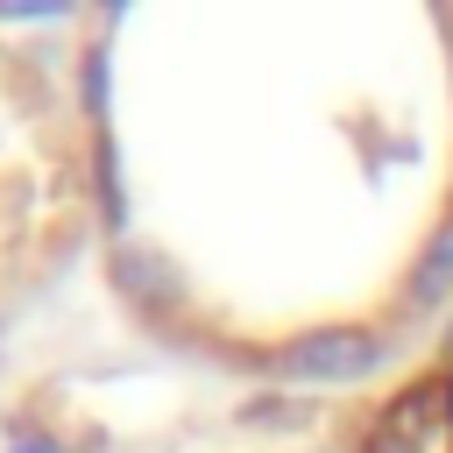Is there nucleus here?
<instances>
[{
	"label": "nucleus",
	"instance_id": "obj_2",
	"mask_svg": "<svg viewBox=\"0 0 453 453\" xmlns=\"http://www.w3.org/2000/svg\"><path fill=\"white\" fill-rule=\"evenodd\" d=\"M375 361H382V347H375L368 333H354V326H333V333H311V340H297V347L283 354V375H297V382H361Z\"/></svg>",
	"mask_w": 453,
	"mask_h": 453
},
{
	"label": "nucleus",
	"instance_id": "obj_3",
	"mask_svg": "<svg viewBox=\"0 0 453 453\" xmlns=\"http://www.w3.org/2000/svg\"><path fill=\"white\" fill-rule=\"evenodd\" d=\"M446 290H453V226H439L432 248H425L418 269H411V297H418V304H432V297H446Z\"/></svg>",
	"mask_w": 453,
	"mask_h": 453
},
{
	"label": "nucleus",
	"instance_id": "obj_1",
	"mask_svg": "<svg viewBox=\"0 0 453 453\" xmlns=\"http://www.w3.org/2000/svg\"><path fill=\"white\" fill-rule=\"evenodd\" d=\"M368 453H453V396L446 389H403L375 418Z\"/></svg>",
	"mask_w": 453,
	"mask_h": 453
}]
</instances>
